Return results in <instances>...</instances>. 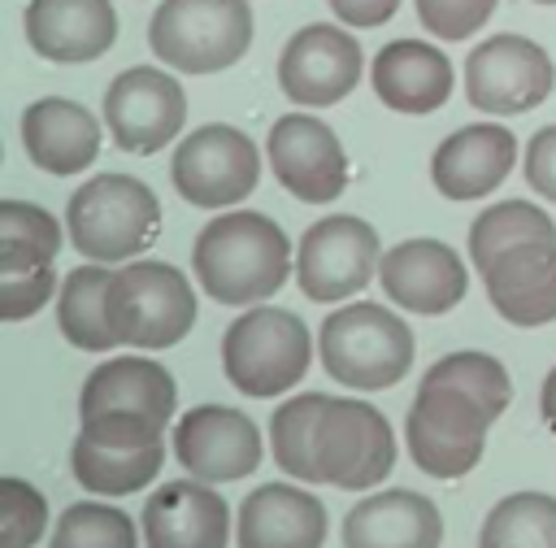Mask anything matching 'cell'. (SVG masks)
Returning a JSON list of instances; mask_svg holds the SVG:
<instances>
[{
	"instance_id": "38",
	"label": "cell",
	"mask_w": 556,
	"mask_h": 548,
	"mask_svg": "<svg viewBox=\"0 0 556 548\" xmlns=\"http://www.w3.org/2000/svg\"><path fill=\"white\" fill-rule=\"evenodd\" d=\"M326 4L334 9L339 22H348V26H356V30L382 26V22H391L395 9H400V0H326Z\"/></svg>"
},
{
	"instance_id": "2",
	"label": "cell",
	"mask_w": 556,
	"mask_h": 548,
	"mask_svg": "<svg viewBox=\"0 0 556 548\" xmlns=\"http://www.w3.org/2000/svg\"><path fill=\"white\" fill-rule=\"evenodd\" d=\"M191 265L217 304H261L291 274V239L265 213H217L195 235Z\"/></svg>"
},
{
	"instance_id": "8",
	"label": "cell",
	"mask_w": 556,
	"mask_h": 548,
	"mask_svg": "<svg viewBox=\"0 0 556 548\" xmlns=\"http://www.w3.org/2000/svg\"><path fill=\"white\" fill-rule=\"evenodd\" d=\"M491 422H495L491 409L478 404L469 391L421 378L417 400L408 404V422H404L413 465L430 478H465L482 461Z\"/></svg>"
},
{
	"instance_id": "36",
	"label": "cell",
	"mask_w": 556,
	"mask_h": 548,
	"mask_svg": "<svg viewBox=\"0 0 556 548\" xmlns=\"http://www.w3.org/2000/svg\"><path fill=\"white\" fill-rule=\"evenodd\" d=\"M52 291H56L52 265L0 274V317H4V322H22V317H30L35 309H43Z\"/></svg>"
},
{
	"instance_id": "32",
	"label": "cell",
	"mask_w": 556,
	"mask_h": 548,
	"mask_svg": "<svg viewBox=\"0 0 556 548\" xmlns=\"http://www.w3.org/2000/svg\"><path fill=\"white\" fill-rule=\"evenodd\" d=\"M52 548H139V535L122 509L104 500H78L56 518Z\"/></svg>"
},
{
	"instance_id": "10",
	"label": "cell",
	"mask_w": 556,
	"mask_h": 548,
	"mask_svg": "<svg viewBox=\"0 0 556 548\" xmlns=\"http://www.w3.org/2000/svg\"><path fill=\"white\" fill-rule=\"evenodd\" d=\"M169 178L174 191L195 204V209H230L243 196H252L256 178H261V157L256 144L226 122L200 126L191 130L169 161Z\"/></svg>"
},
{
	"instance_id": "16",
	"label": "cell",
	"mask_w": 556,
	"mask_h": 548,
	"mask_svg": "<svg viewBox=\"0 0 556 548\" xmlns=\"http://www.w3.org/2000/svg\"><path fill=\"white\" fill-rule=\"evenodd\" d=\"M174 457L200 483H235L261 465V431L230 404H195L174 422Z\"/></svg>"
},
{
	"instance_id": "19",
	"label": "cell",
	"mask_w": 556,
	"mask_h": 548,
	"mask_svg": "<svg viewBox=\"0 0 556 548\" xmlns=\"http://www.w3.org/2000/svg\"><path fill=\"white\" fill-rule=\"evenodd\" d=\"M26 43L56 65H83L113 48L117 13L109 0H26Z\"/></svg>"
},
{
	"instance_id": "15",
	"label": "cell",
	"mask_w": 556,
	"mask_h": 548,
	"mask_svg": "<svg viewBox=\"0 0 556 548\" xmlns=\"http://www.w3.org/2000/svg\"><path fill=\"white\" fill-rule=\"evenodd\" d=\"M361 83V43L343 26L313 22L295 30L278 57V87L300 109L339 104Z\"/></svg>"
},
{
	"instance_id": "22",
	"label": "cell",
	"mask_w": 556,
	"mask_h": 548,
	"mask_svg": "<svg viewBox=\"0 0 556 548\" xmlns=\"http://www.w3.org/2000/svg\"><path fill=\"white\" fill-rule=\"evenodd\" d=\"M374 96L395 113H434L452 96V61L426 39H391L369 70Z\"/></svg>"
},
{
	"instance_id": "33",
	"label": "cell",
	"mask_w": 556,
	"mask_h": 548,
	"mask_svg": "<svg viewBox=\"0 0 556 548\" xmlns=\"http://www.w3.org/2000/svg\"><path fill=\"white\" fill-rule=\"evenodd\" d=\"M426 378H430V383H452V387L469 391L478 404L491 409V418H500V413L508 409V400H513L508 370H504L495 357H486V352H452V357L434 361V365L426 370Z\"/></svg>"
},
{
	"instance_id": "1",
	"label": "cell",
	"mask_w": 556,
	"mask_h": 548,
	"mask_svg": "<svg viewBox=\"0 0 556 548\" xmlns=\"http://www.w3.org/2000/svg\"><path fill=\"white\" fill-rule=\"evenodd\" d=\"M178 383L152 357L100 361L78 396V431L104 448H148L174 422Z\"/></svg>"
},
{
	"instance_id": "28",
	"label": "cell",
	"mask_w": 556,
	"mask_h": 548,
	"mask_svg": "<svg viewBox=\"0 0 556 548\" xmlns=\"http://www.w3.org/2000/svg\"><path fill=\"white\" fill-rule=\"evenodd\" d=\"M530 244H556V222L530 200H500L469 226V261L482 274L495 257Z\"/></svg>"
},
{
	"instance_id": "29",
	"label": "cell",
	"mask_w": 556,
	"mask_h": 548,
	"mask_svg": "<svg viewBox=\"0 0 556 548\" xmlns=\"http://www.w3.org/2000/svg\"><path fill=\"white\" fill-rule=\"evenodd\" d=\"M330 396L326 391H300L291 400H282L269 418V444H274V461L304 483H321L317 474V422L326 413Z\"/></svg>"
},
{
	"instance_id": "40",
	"label": "cell",
	"mask_w": 556,
	"mask_h": 548,
	"mask_svg": "<svg viewBox=\"0 0 556 548\" xmlns=\"http://www.w3.org/2000/svg\"><path fill=\"white\" fill-rule=\"evenodd\" d=\"M530 4H556V0H530Z\"/></svg>"
},
{
	"instance_id": "31",
	"label": "cell",
	"mask_w": 556,
	"mask_h": 548,
	"mask_svg": "<svg viewBox=\"0 0 556 548\" xmlns=\"http://www.w3.org/2000/svg\"><path fill=\"white\" fill-rule=\"evenodd\" d=\"M478 548H556V496L547 491H513L504 496L482 531Z\"/></svg>"
},
{
	"instance_id": "34",
	"label": "cell",
	"mask_w": 556,
	"mask_h": 548,
	"mask_svg": "<svg viewBox=\"0 0 556 548\" xmlns=\"http://www.w3.org/2000/svg\"><path fill=\"white\" fill-rule=\"evenodd\" d=\"M48 526V500L26 478H0V548H35Z\"/></svg>"
},
{
	"instance_id": "21",
	"label": "cell",
	"mask_w": 556,
	"mask_h": 548,
	"mask_svg": "<svg viewBox=\"0 0 556 548\" xmlns=\"http://www.w3.org/2000/svg\"><path fill=\"white\" fill-rule=\"evenodd\" d=\"M235 539L239 548H321L326 505L291 483H265L243 496Z\"/></svg>"
},
{
	"instance_id": "6",
	"label": "cell",
	"mask_w": 556,
	"mask_h": 548,
	"mask_svg": "<svg viewBox=\"0 0 556 548\" xmlns=\"http://www.w3.org/2000/svg\"><path fill=\"white\" fill-rule=\"evenodd\" d=\"M313 361V335L291 309L256 304L222 335V365L243 396H282L304 378Z\"/></svg>"
},
{
	"instance_id": "35",
	"label": "cell",
	"mask_w": 556,
	"mask_h": 548,
	"mask_svg": "<svg viewBox=\"0 0 556 548\" xmlns=\"http://www.w3.org/2000/svg\"><path fill=\"white\" fill-rule=\"evenodd\" d=\"M413 4H417V22L434 39H452L456 43V39L478 35L500 0H413Z\"/></svg>"
},
{
	"instance_id": "17",
	"label": "cell",
	"mask_w": 556,
	"mask_h": 548,
	"mask_svg": "<svg viewBox=\"0 0 556 548\" xmlns=\"http://www.w3.org/2000/svg\"><path fill=\"white\" fill-rule=\"evenodd\" d=\"M378 283L400 309L434 317L465 300L469 274H465V261L443 239H404L382 252Z\"/></svg>"
},
{
	"instance_id": "12",
	"label": "cell",
	"mask_w": 556,
	"mask_h": 548,
	"mask_svg": "<svg viewBox=\"0 0 556 548\" xmlns=\"http://www.w3.org/2000/svg\"><path fill=\"white\" fill-rule=\"evenodd\" d=\"M552 57L526 35H491L465 61V96L486 117L530 113L552 96Z\"/></svg>"
},
{
	"instance_id": "24",
	"label": "cell",
	"mask_w": 556,
	"mask_h": 548,
	"mask_svg": "<svg viewBox=\"0 0 556 548\" xmlns=\"http://www.w3.org/2000/svg\"><path fill=\"white\" fill-rule=\"evenodd\" d=\"M439 509L408 487L374 491L343 518V548H439Z\"/></svg>"
},
{
	"instance_id": "25",
	"label": "cell",
	"mask_w": 556,
	"mask_h": 548,
	"mask_svg": "<svg viewBox=\"0 0 556 548\" xmlns=\"http://www.w3.org/2000/svg\"><path fill=\"white\" fill-rule=\"evenodd\" d=\"M486 300L513 326L556 322V244H530L495 257L482 270Z\"/></svg>"
},
{
	"instance_id": "3",
	"label": "cell",
	"mask_w": 556,
	"mask_h": 548,
	"mask_svg": "<svg viewBox=\"0 0 556 548\" xmlns=\"http://www.w3.org/2000/svg\"><path fill=\"white\" fill-rule=\"evenodd\" d=\"M70 244L100 265H122L139 257L161 231V204L148 183L130 174L87 178L65 209Z\"/></svg>"
},
{
	"instance_id": "27",
	"label": "cell",
	"mask_w": 556,
	"mask_h": 548,
	"mask_svg": "<svg viewBox=\"0 0 556 548\" xmlns=\"http://www.w3.org/2000/svg\"><path fill=\"white\" fill-rule=\"evenodd\" d=\"M161 465H165V439L148 444V448H104L78 431V439L70 448V470H74L78 487L96 491V496H130V491L148 487L161 474Z\"/></svg>"
},
{
	"instance_id": "30",
	"label": "cell",
	"mask_w": 556,
	"mask_h": 548,
	"mask_svg": "<svg viewBox=\"0 0 556 548\" xmlns=\"http://www.w3.org/2000/svg\"><path fill=\"white\" fill-rule=\"evenodd\" d=\"M61 252V222L26 200H0V274L52 265Z\"/></svg>"
},
{
	"instance_id": "14",
	"label": "cell",
	"mask_w": 556,
	"mask_h": 548,
	"mask_svg": "<svg viewBox=\"0 0 556 548\" xmlns=\"http://www.w3.org/2000/svg\"><path fill=\"white\" fill-rule=\"evenodd\" d=\"M269 165L274 178L304 204H330L348 187V152L339 135L308 113H287L269 126Z\"/></svg>"
},
{
	"instance_id": "39",
	"label": "cell",
	"mask_w": 556,
	"mask_h": 548,
	"mask_svg": "<svg viewBox=\"0 0 556 548\" xmlns=\"http://www.w3.org/2000/svg\"><path fill=\"white\" fill-rule=\"evenodd\" d=\"M539 409H543V422H547V426H552V435H556V365H552V370H547V378H543Z\"/></svg>"
},
{
	"instance_id": "9",
	"label": "cell",
	"mask_w": 556,
	"mask_h": 548,
	"mask_svg": "<svg viewBox=\"0 0 556 548\" xmlns=\"http://www.w3.org/2000/svg\"><path fill=\"white\" fill-rule=\"evenodd\" d=\"M395 465V435L391 422L352 396H330L317 422V474L330 487L365 491L378 487Z\"/></svg>"
},
{
	"instance_id": "5",
	"label": "cell",
	"mask_w": 556,
	"mask_h": 548,
	"mask_svg": "<svg viewBox=\"0 0 556 548\" xmlns=\"http://www.w3.org/2000/svg\"><path fill=\"white\" fill-rule=\"evenodd\" d=\"M148 43L174 74H222L252 43V9L248 0H165Z\"/></svg>"
},
{
	"instance_id": "11",
	"label": "cell",
	"mask_w": 556,
	"mask_h": 548,
	"mask_svg": "<svg viewBox=\"0 0 556 548\" xmlns=\"http://www.w3.org/2000/svg\"><path fill=\"white\" fill-rule=\"evenodd\" d=\"M378 231L365 217L334 213L313 222L295 248V283L308 300L334 304L369 287L378 274Z\"/></svg>"
},
{
	"instance_id": "4",
	"label": "cell",
	"mask_w": 556,
	"mask_h": 548,
	"mask_svg": "<svg viewBox=\"0 0 556 548\" xmlns=\"http://www.w3.org/2000/svg\"><path fill=\"white\" fill-rule=\"evenodd\" d=\"M317 352L334 383L356 387V391H382L408 374L413 331L391 309L374 300H356V304L334 309L321 322Z\"/></svg>"
},
{
	"instance_id": "23",
	"label": "cell",
	"mask_w": 556,
	"mask_h": 548,
	"mask_svg": "<svg viewBox=\"0 0 556 548\" xmlns=\"http://www.w3.org/2000/svg\"><path fill=\"white\" fill-rule=\"evenodd\" d=\"M22 144L43 174H83L100 152V122L78 100L43 96L22 113Z\"/></svg>"
},
{
	"instance_id": "37",
	"label": "cell",
	"mask_w": 556,
	"mask_h": 548,
	"mask_svg": "<svg viewBox=\"0 0 556 548\" xmlns=\"http://www.w3.org/2000/svg\"><path fill=\"white\" fill-rule=\"evenodd\" d=\"M526 183L539 196L556 200V126H543V130L530 135V144H526Z\"/></svg>"
},
{
	"instance_id": "20",
	"label": "cell",
	"mask_w": 556,
	"mask_h": 548,
	"mask_svg": "<svg viewBox=\"0 0 556 548\" xmlns=\"http://www.w3.org/2000/svg\"><path fill=\"white\" fill-rule=\"evenodd\" d=\"M230 509L200 478H174L143 500L148 548H226Z\"/></svg>"
},
{
	"instance_id": "13",
	"label": "cell",
	"mask_w": 556,
	"mask_h": 548,
	"mask_svg": "<svg viewBox=\"0 0 556 548\" xmlns=\"http://www.w3.org/2000/svg\"><path fill=\"white\" fill-rule=\"evenodd\" d=\"M182 122H187V91L165 70L130 65L104 91V126L122 152L152 157L178 139Z\"/></svg>"
},
{
	"instance_id": "18",
	"label": "cell",
	"mask_w": 556,
	"mask_h": 548,
	"mask_svg": "<svg viewBox=\"0 0 556 548\" xmlns=\"http://www.w3.org/2000/svg\"><path fill=\"white\" fill-rule=\"evenodd\" d=\"M513 165H517V135L495 122H473L452 130L434 148L430 178L447 200H482L508 178Z\"/></svg>"
},
{
	"instance_id": "26",
	"label": "cell",
	"mask_w": 556,
	"mask_h": 548,
	"mask_svg": "<svg viewBox=\"0 0 556 548\" xmlns=\"http://www.w3.org/2000/svg\"><path fill=\"white\" fill-rule=\"evenodd\" d=\"M109 283H113V274L100 261L78 265L61 278L56 326L83 352H113L117 348V335L109 326Z\"/></svg>"
},
{
	"instance_id": "7",
	"label": "cell",
	"mask_w": 556,
	"mask_h": 548,
	"mask_svg": "<svg viewBox=\"0 0 556 548\" xmlns=\"http://www.w3.org/2000/svg\"><path fill=\"white\" fill-rule=\"evenodd\" d=\"M109 326L126 348H169L195 326V291L169 261H126L109 283Z\"/></svg>"
}]
</instances>
